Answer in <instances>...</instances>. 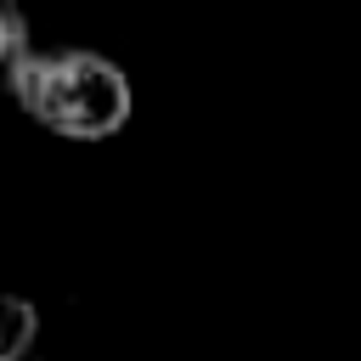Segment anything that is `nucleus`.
<instances>
[{
  "instance_id": "nucleus-1",
  "label": "nucleus",
  "mask_w": 361,
  "mask_h": 361,
  "mask_svg": "<svg viewBox=\"0 0 361 361\" xmlns=\"http://www.w3.org/2000/svg\"><path fill=\"white\" fill-rule=\"evenodd\" d=\"M17 107L62 135V141H107L130 124L135 113V90H130V73L90 51V45H56V51H34L11 85Z\"/></svg>"
},
{
  "instance_id": "nucleus-2",
  "label": "nucleus",
  "mask_w": 361,
  "mask_h": 361,
  "mask_svg": "<svg viewBox=\"0 0 361 361\" xmlns=\"http://www.w3.org/2000/svg\"><path fill=\"white\" fill-rule=\"evenodd\" d=\"M34 56V34H28V11L17 0H0V85L11 90L23 62Z\"/></svg>"
},
{
  "instance_id": "nucleus-3",
  "label": "nucleus",
  "mask_w": 361,
  "mask_h": 361,
  "mask_svg": "<svg viewBox=\"0 0 361 361\" xmlns=\"http://www.w3.org/2000/svg\"><path fill=\"white\" fill-rule=\"evenodd\" d=\"M34 333H39V310L17 293H0V361H28Z\"/></svg>"
}]
</instances>
